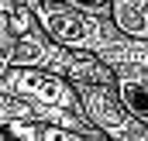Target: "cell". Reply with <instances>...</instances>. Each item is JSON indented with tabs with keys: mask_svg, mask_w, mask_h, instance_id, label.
I'll return each instance as SVG.
<instances>
[{
	"mask_svg": "<svg viewBox=\"0 0 148 141\" xmlns=\"http://www.w3.org/2000/svg\"><path fill=\"white\" fill-rule=\"evenodd\" d=\"M100 62H107L114 72L121 107L138 124H148V41L121 38Z\"/></svg>",
	"mask_w": 148,
	"mask_h": 141,
	"instance_id": "cell-1",
	"label": "cell"
},
{
	"mask_svg": "<svg viewBox=\"0 0 148 141\" xmlns=\"http://www.w3.org/2000/svg\"><path fill=\"white\" fill-rule=\"evenodd\" d=\"M14 86L17 90H28V93H35L41 100H48V103H59V107H76V93L62 83V79H55V76H48V72H14Z\"/></svg>",
	"mask_w": 148,
	"mask_h": 141,
	"instance_id": "cell-2",
	"label": "cell"
},
{
	"mask_svg": "<svg viewBox=\"0 0 148 141\" xmlns=\"http://www.w3.org/2000/svg\"><path fill=\"white\" fill-rule=\"evenodd\" d=\"M66 7H73L79 14H107L110 0H66Z\"/></svg>",
	"mask_w": 148,
	"mask_h": 141,
	"instance_id": "cell-3",
	"label": "cell"
},
{
	"mask_svg": "<svg viewBox=\"0 0 148 141\" xmlns=\"http://www.w3.org/2000/svg\"><path fill=\"white\" fill-rule=\"evenodd\" d=\"M7 24H10V31H17V35H24L28 28H31V14L28 10H7V17H3Z\"/></svg>",
	"mask_w": 148,
	"mask_h": 141,
	"instance_id": "cell-4",
	"label": "cell"
},
{
	"mask_svg": "<svg viewBox=\"0 0 148 141\" xmlns=\"http://www.w3.org/2000/svg\"><path fill=\"white\" fill-rule=\"evenodd\" d=\"M41 141H79V138H76L73 131H55V127H52V131L41 134Z\"/></svg>",
	"mask_w": 148,
	"mask_h": 141,
	"instance_id": "cell-5",
	"label": "cell"
},
{
	"mask_svg": "<svg viewBox=\"0 0 148 141\" xmlns=\"http://www.w3.org/2000/svg\"><path fill=\"white\" fill-rule=\"evenodd\" d=\"M7 66H10V59H7V55H0V72H7Z\"/></svg>",
	"mask_w": 148,
	"mask_h": 141,
	"instance_id": "cell-6",
	"label": "cell"
},
{
	"mask_svg": "<svg viewBox=\"0 0 148 141\" xmlns=\"http://www.w3.org/2000/svg\"><path fill=\"white\" fill-rule=\"evenodd\" d=\"M0 141H14V138H10V131H0Z\"/></svg>",
	"mask_w": 148,
	"mask_h": 141,
	"instance_id": "cell-7",
	"label": "cell"
}]
</instances>
